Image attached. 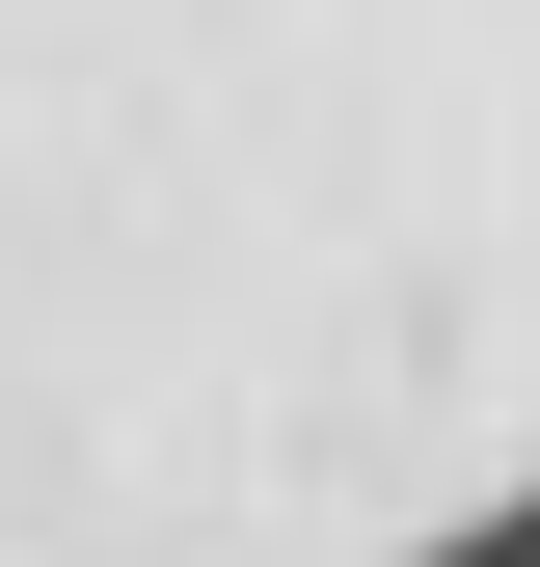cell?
Segmentation results:
<instances>
[{"label":"cell","instance_id":"6da1fadb","mask_svg":"<svg viewBox=\"0 0 540 567\" xmlns=\"http://www.w3.org/2000/svg\"><path fill=\"white\" fill-rule=\"evenodd\" d=\"M0 567H540V0H0Z\"/></svg>","mask_w":540,"mask_h":567}]
</instances>
